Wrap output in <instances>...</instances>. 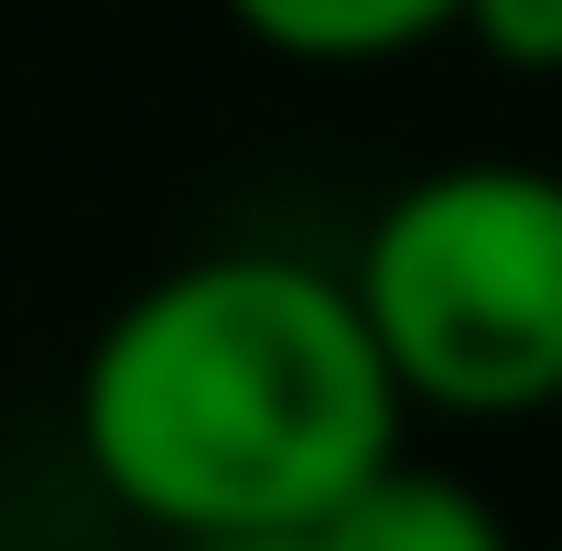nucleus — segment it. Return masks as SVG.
Returning <instances> with one entry per match:
<instances>
[{
    "mask_svg": "<svg viewBox=\"0 0 562 551\" xmlns=\"http://www.w3.org/2000/svg\"><path fill=\"white\" fill-rule=\"evenodd\" d=\"M76 443L162 541L314 530L379 454H401V390L347 271L216 249L140 281L98 325L76 368Z\"/></svg>",
    "mask_w": 562,
    "mask_h": 551,
    "instance_id": "nucleus-1",
    "label": "nucleus"
},
{
    "mask_svg": "<svg viewBox=\"0 0 562 551\" xmlns=\"http://www.w3.org/2000/svg\"><path fill=\"white\" fill-rule=\"evenodd\" d=\"M347 292L401 412H562V173L443 162L401 184L368 216Z\"/></svg>",
    "mask_w": 562,
    "mask_h": 551,
    "instance_id": "nucleus-2",
    "label": "nucleus"
},
{
    "mask_svg": "<svg viewBox=\"0 0 562 551\" xmlns=\"http://www.w3.org/2000/svg\"><path fill=\"white\" fill-rule=\"evenodd\" d=\"M303 541H314V551H519L508 519H497L465 476L412 465V454H379Z\"/></svg>",
    "mask_w": 562,
    "mask_h": 551,
    "instance_id": "nucleus-3",
    "label": "nucleus"
},
{
    "mask_svg": "<svg viewBox=\"0 0 562 551\" xmlns=\"http://www.w3.org/2000/svg\"><path fill=\"white\" fill-rule=\"evenodd\" d=\"M227 22L292 66H390L454 33V0H227Z\"/></svg>",
    "mask_w": 562,
    "mask_h": 551,
    "instance_id": "nucleus-4",
    "label": "nucleus"
},
{
    "mask_svg": "<svg viewBox=\"0 0 562 551\" xmlns=\"http://www.w3.org/2000/svg\"><path fill=\"white\" fill-rule=\"evenodd\" d=\"M454 33L508 76H562V0H454Z\"/></svg>",
    "mask_w": 562,
    "mask_h": 551,
    "instance_id": "nucleus-5",
    "label": "nucleus"
},
{
    "mask_svg": "<svg viewBox=\"0 0 562 551\" xmlns=\"http://www.w3.org/2000/svg\"><path fill=\"white\" fill-rule=\"evenodd\" d=\"M173 551H314L303 530H195V541H173Z\"/></svg>",
    "mask_w": 562,
    "mask_h": 551,
    "instance_id": "nucleus-6",
    "label": "nucleus"
},
{
    "mask_svg": "<svg viewBox=\"0 0 562 551\" xmlns=\"http://www.w3.org/2000/svg\"><path fill=\"white\" fill-rule=\"evenodd\" d=\"M552 551H562V541H552Z\"/></svg>",
    "mask_w": 562,
    "mask_h": 551,
    "instance_id": "nucleus-7",
    "label": "nucleus"
}]
</instances>
